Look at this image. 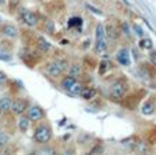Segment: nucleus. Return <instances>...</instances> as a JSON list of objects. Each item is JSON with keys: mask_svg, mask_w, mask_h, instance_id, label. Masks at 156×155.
Returning a JSON list of instances; mask_svg holds the SVG:
<instances>
[{"mask_svg": "<svg viewBox=\"0 0 156 155\" xmlns=\"http://www.w3.org/2000/svg\"><path fill=\"white\" fill-rule=\"evenodd\" d=\"M127 89H129V84H127L126 80H118V81L114 82L110 88L111 98L121 100V99L125 98V95L127 93Z\"/></svg>", "mask_w": 156, "mask_h": 155, "instance_id": "obj_1", "label": "nucleus"}, {"mask_svg": "<svg viewBox=\"0 0 156 155\" xmlns=\"http://www.w3.org/2000/svg\"><path fill=\"white\" fill-rule=\"evenodd\" d=\"M52 137V131L48 125H40L34 131V140L38 144H47Z\"/></svg>", "mask_w": 156, "mask_h": 155, "instance_id": "obj_2", "label": "nucleus"}, {"mask_svg": "<svg viewBox=\"0 0 156 155\" xmlns=\"http://www.w3.org/2000/svg\"><path fill=\"white\" fill-rule=\"evenodd\" d=\"M67 69V62L65 59H56L47 66V73L51 77H59Z\"/></svg>", "mask_w": 156, "mask_h": 155, "instance_id": "obj_3", "label": "nucleus"}, {"mask_svg": "<svg viewBox=\"0 0 156 155\" xmlns=\"http://www.w3.org/2000/svg\"><path fill=\"white\" fill-rule=\"evenodd\" d=\"M26 109H27V102L25 100V99H15V100L11 103L10 110L14 113V114L21 115L26 111Z\"/></svg>", "mask_w": 156, "mask_h": 155, "instance_id": "obj_4", "label": "nucleus"}, {"mask_svg": "<svg viewBox=\"0 0 156 155\" xmlns=\"http://www.w3.org/2000/svg\"><path fill=\"white\" fill-rule=\"evenodd\" d=\"M21 19L23 23H26L27 26H36L38 22V16L32 11H22L21 13Z\"/></svg>", "mask_w": 156, "mask_h": 155, "instance_id": "obj_5", "label": "nucleus"}, {"mask_svg": "<svg viewBox=\"0 0 156 155\" xmlns=\"http://www.w3.org/2000/svg\"><path fill=\"white\" fill-rule=\"evenodd\" d=\"M116 60L122 66H129L130 65V51L127 48H121L116 52Z\"/></svg>", "mask_w": 156, "mask_h": 155, "instance_id": "obj_6", "label": "nucleus"}, {"mask_svg": "<svg viewBox=\"0 0 156 155\" xmlns=\"http://www.w3.org/2000/svg\"><path fill=\"white\" fill-rule=\"evenodd\" d=\"M44 110L41 109V107H38V106H33V107H30L29 109V113H27V117H29V120L30 121H41L44 118Z\"/></svg>", "mask_w": 156, "mask_h": 155, "instance_id": "obj_7", "label": "nucleus"}, {"mask_svg": "<svg viewBox=\"0 0 156 155\" xmlns=\"http://www.w3.org/2000/svg\"><path fill=\"white\" fill-rule=\"evenodd\" d=\"M155 111H156V102L152 98H149L143 104V107H141V113L144 115H152V114H155Z\"/></svg>", "mask_w": 156, "mask_h": 155, "instance_id": "obj_8", "label": "nucleus"}, {"mask_svg": "<svg viewBox=\"0 0 156 155\" xmlns=\"http://www.w3.org/2000/svg\"><path fill=\"white\" fill-rule=\"evenodd\" d=\"M119 34H121V29H118L116 26H114V25H107V26H105V36H107L108 38L116 40V38L119 37Z\"/></svg>", "mask_w": 156, "mask_h": 155, "instance_id": "obj_9", "label": "nucleus"}, {"mask_svg": "<svg viewBox=\"0 0 156 155\" xmlns=\"http://www.w3.org/2000/svg\"><path fill=\"white\" fill-rule=\"evenodd\" d=\"M2 32H3V34H4L5 37H10V38L16 37V34H18V29H16L14 25H10V23L4 25L3 29H2Z\"/></svg>", "mask_w": 156, "mask_h": 155, "instance_id": "obj_10", "label": "nucleus"}, {"mask_svg": "<svg viewBox=\"0 0 156 155\" xmlns=\"http://www.w3.org/2000/svg\"><path fill=\"white\" fill-rule=\"evenodd\" d=\"M107 41H105V38H103V40H96L94 41V52H96L97 55H104L105 51H107Z\"/></svg>", "mask_w": 156, "mask_h": 155, "instance_id": "obj_11", "label": "nucleus"}, {"mask_svg": "<svg viewBox=\"0 0 156 155\" xmlns=\"http://www.w3.org/2000/svg\"><path fill=\"white\" fill-rule=\"evenodd\" d=\"M76 82H77V78H76V77H73V76H70V74H69L67 77H65V78L62 80L60 85H62V88L66 91V92H67V91L70 89V88L73 87V85L76 84Z\"/></svg>", "mask_w": 156, "mask_h": 155, "instance_id": "obj_12", "label": "nucleus"}, {"mask_svg": "<svg viewBox=\"0 0 156 155\" xmlns=\"http://www.w3.org/2000/svg\"><path fill=\"white\" fill-rule=\"evenodd\" d=\"M96 93H97V91L94 89V88H83L82 89V92L80 93V96L83 99V100H90V99H93L94 96H96Z\"/></svg>", "mask_w": 156, "mask_h": 155, "instance_id": "obj_13", "label": "nucleus"}, {"mask_svg": "<svg viewBox=\"0 0 156 155\" xmlns=\"http://www.w3.org/2000/svg\"><path fill=\"white\" fill-rule=\"evenodd\" d=\"M138 47H140L141 49H147V51H151V49L154 48V43H152L151 38L143 37L140 41H138Z\"/></svg>", "mask_w": 156, "mask_h": 155, "instance_id": "obj_14", "label": "nucleus"}, {"mask_svg": "<svg viewBox=\"0 0 156 155\" xmlns=\"http://www.w3.org/2000/svg\"><path fill=\"white\" fill-rule=\"evenodd\" d=\"M37 47L40 48V51H43V52H47V51L51 49V44H49L44 37H38L37 38Z\"/></svg>", "mask_w": 156, "mask_h": 155, "instance_id": "obj_15", "label": "nucleus"}, {"mask_svg": "<svg viewBox=\"0 0 156 155\" xmlns=\"http://www.w3.org/2000/svg\"><path fill=\"white\" fill-rule=\"evenodd\" d=\"M83 88H85V87H83V85L81 84V82H78V81H77L76 84H74L73 87H71L70 89L67 91V92L70 93L71 96H80V93L82 92V89H83Z\"/></svg>", "mask_w": 156, "mask_h": 155, "instance_id": "obj_16", "label": "nucleus"}, {"mask_svg": "<svg viewBox=\"0 0 156 155\" xmlns=\"http://www.w3.org/2000/svg\"><path fill=\"white\" fill-rule=\"evenodd\" d=\"M11 99L8 98V96H3L2 99H0V110L2 111H5V110H10L11 109Z\"/></svg>", "mask_w": 156, "mask_h": 155, "instance_id": "obj_17", "label": "nucleus"}, {"mask_svg": "<svg viewBox=\"0 0 156 155\" xmlns=\"http://www.w3.org/2000/svg\"><path fill=\"white\" fill-rule=\"evenodd\" d=\"M94 37H96V40H103V38H105V27L103 26L101 23H99V25L96 26Z\"/></svg>", "mask_w": 156, "mask_h": 155, "instance_id": "obj_18", "label": "nucleus"}, {"mask_svg": "<svg viewBox=\"0 0 156 155\" xmlns=\"http://www.w3.org/2000/svg\"><path fill=\"white\" fill-rule=\"evenodd\" d=\"M34 155H58L56 150L55 148H51V147H44V148H40L34 153Z\"/></svg>", "mask_w": 156, "mask_h": 155, "instance_id": "obj_19", "label": "nucleus"}, {"mask_svg": "<svg viewBox=\"0 0 156 155\" xmlns=\"http://www.w3.org/2000/svg\"><path fill=\"white\" fill-rule=\"evenodd\" d=\"M29 124H30V121H29V117H22L21 120H19V122H18V126H19V129H21V132H26L27 129H29Z\"/></svg>", "mask_w": 156, "mask_h": 155, "instance_id": "obj_20", "label": "nucleus"}, {"mask_svg": "<svg viewBox=\"0 0 156 155\" xmlns=\"http://www.w3.org/2000/svg\"><path fill=\"white\" fill-rule=\"evenodd\" d=\"M80 74H81V66L77 65V63L76 65H71L70 66V76H73V77H76L77 78Z\"/></svg>", "mask_w": 156, "mask_h": 155, "instance_id": "obj_21", "label": "nucleus"}, {"mask_svg": "<svg viewBox=\"0 0 156 155\" xmlns=\"http://www.w3.org/2000/svg\"><path fill=\"white\" fill-rule=\"evenodd\" d=\"M81 25H82V19L78 18V16L70 18V21H69V27H76V26H81Z\"/></svg>", "mask_w": 156, "mask_h": 155, "instance_id": "obj_22", "label": "nucleus"}, {"mask_svg": "<svg viewBox=\"0 0 156 155\" xmlns=\"http://www.w3.org/2000/svg\"><path fill=\"white\" fill-rule=\"evenodd\" d=\"M100 66H101V67H100V70H99V73L100 74H104L105 71L108 70V69H110V62H108V60H103L101 63H100Z\"/></svg>", "mask_w": 156, "mask_h": 155, "instance_id": "obj_23", "label": "nucleus"}, {"mask_svg": "<svg viewBox=\"0 0 156 155\" xmlns=\"http://www.w3.org/2000/svg\"><path fill=\"white\" fill-rule=\"evenodd\" d=\"M103 151H104V148H103V146H96V147L93 148V150L89 153V155H101Z\"/></svg>", "mask_w": 156, "mask_h": 155, "instance_id": "obj_24", "label": "nucleus"}, {"mask_svg": "<svg viewBox=\"0 0 156 155\" xmlns=\"http://www.w3.org/2000/svg\"><path fill=\"white\" fill-rule=\"evenodd\" d=\"M8 142V136L4 133V132L0 131V147H3V146H5Z\"/></svg>", "mask_w": 156, "mask_h": 155, "instance_id": "obj_25", "label": "nucleus"}, {"mask_svg": "<svg viewBox=\"0 0 156 155\" xmlns=\"http://www.w3.org/2000/svg\"><path fill=\"white\" fill-rule=\"evenodd\" d=\"M149 60H151V65L156 67V51H152L151 49V52H149Z\"/></svg>", "mask_w": 156, "mask_h": 155, "instance_id": "obj_26", "label": "nucleus"}, {"mask_svg": "<svg viewBox=\"0 0 156 155\" xmlns=\"http://www.w3.org/2000/svg\"><path fill=\"white\" fill-rule=\"evenodd\" d=\"M0 59L2 60H10L11 55L8 54V52H0Z\"/></svg>", "mask_w": 156, "mask_h": 155, "instance_id": "obj_27", "label": "nucleus"}, {"mask_svg": "<svg viewBox=\"0 0 156 155\" xmlns=\"http://www.w3.org/2000/svg\"><path fill=\"white\" fill-rule=\"evenodd\" d=\"M133 29L136 30V34H137V36H143V34H144V30L141 29L138 25H134V26H133Z\"/></svg>", "mask_w": 156, "mask_h": 155, "instance_id": "obj_28", "label": "nucleus"}, {"mask_svg": "<svg viewBox=\"0 0 156 155\" xmlns=\"http://www.w3.org/2000/svg\"><path fill=\"white\" fill-rule=\"evenodd\" d=\"M5 80H7V76H5V73L0 70V87H2V85L5 82Z\"/></svg>", "mask_w": 156, "mask_h": 155, "instance_id": "obj_29", "label": "nucleus"}, {"mask_svg": "<svg viewBox=\"0 0 156 155\" xmlns=\"http://www.w3.org/2000/svg\"><path fill=\"white\" fill-rule=\"evenodd\" d=\"M60 155H74V151L73 150H65L60 153Z\"/></svg>", "mask_w": 156, "mask_h": 155, "instance_id": "obj_30", "label": "nucleus"}, {"mask_svg": "<svg viewBox=\"0 0 156 155\" xmlns=\"http://www.w3.org/2000/svg\"><path fill=\"white\" fill-rule=\"evenodd\" d=\"M4 4V0H0V5H3Z\"/></svg>", "mask_w": 156, "mask_h": 155, "instance_id": "obj_31", "label": "nucleus"}, {"mask_svg": "<svg viewBox=\"0 0 156 155\" xmlns=\"http://www.w3.org/2000/svg\"><path fill=\"white\" fill-rule=\"evenodd\" d=\"M0 113H2V110H0Z\"/></svg>", "mask_w": 156, "mask_h": 155, "instance_id": "obj_32", "label": "nucleus"}]
</instances>
